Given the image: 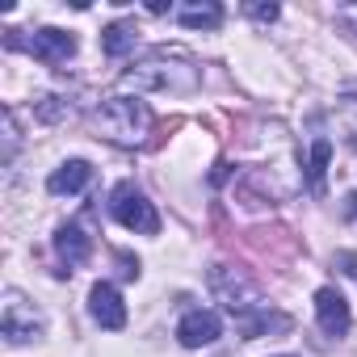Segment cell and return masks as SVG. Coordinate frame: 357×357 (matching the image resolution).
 Instances as JSON below:
<instances>
[{"instance_id": "cell-1", "label": "cell", "mask_w": 357, "mask_h": 357, "mask_svg": "<svg viewBox=\"0 0 357 357\" xmlns=\"http://www.w3.org/2000/svg\"><path fill=\"white\" fill-rule=\"evenodd\" d=\"M93 130L118 147H135L151 130V109L143 101H130V97H105L93 109Z\"/></svg>"}, {"instance_id": "cell-2", "label": "cell", "mask_w": 357, "mask_h": 357, "mask_svg": "<svg viewBox=\"0 0 357 357\" xmlns=\"http://www.w3.org/2000/svg\"><path fill=\"white\" fill-rule=\"evenodd\" d=\"M198 84V72L190 63H164V59H147L130 72H122V89L147 93V89H172V93H190Z\"/></svg>"}, {"instance_id": "cell-3", "label": "cell", "mask_w": 357, "mask_h": 357, "mask_svg": "<svg viewBox=\"0 0 357 357\" xmlns=\"http://www.w3.org/2000/svg\"><path fill=\"white\" fill-rule=\"evenodd\" d=\"M109 211H114V219H118L126 231H135V236H155V231H160V215H155V206L147 202V194H143L135 181H118V185H114Z\"/></svg>"}, {"instance_id": "cell-4", "label": "cell", "mask_w": 357, "mask_h": 357, "mask_svg": "<svg viewBox=\"0 0 357 357\" xmlns=\"http://www.w3.org/2000/svg\"><path fill=\"white\" fill-rule=\"evenodd\" d=\"M0 328H5V340L9 344H26V340H38L43 336V315L17 290H9L5 294V315H0Z\"/></svg>"}, {"instance_id": "cell-5", "label": "cell", "mask_w": 357, "mask_h": 357, "mask_svg": "<svg viewBox=\"0 0 357 357\" xmlns=\"http://www.w3.org/2000/svg\"><path fill=\"white\" fill-rule=\"evenodd\" d=\"M26 51H30L34 59H43V63L59 68V63H68V59L76 55V38H72L68 30H55V26H47V30H34V34H30Z\"/></svg>"}, {"instance_id": "cell-6", "label": "cell", "mask_w": 357, "mask_h": 357, "mask_svg": "<svg viewBox=\"0 0 357 357\" xmlns=\"http://www.w3.org/2000/svg\"><path fill=\"white\" fill-rule=\"evenodd\" d=\"M315 319H319V328L328 332V336H344L349 332V298L336 290V286H324V290H315Z\"/></svg>"}, {"instance_id": "cell-7", "label": "cell", "mask_w": 357, "mask_h": 357, "mask_svg": "<svg viewBox=\"0 0 357 357\" xmlns=\"http://www.w3.org/2000/svg\"><path fill=\"white\" fill-rule=\"evenodd\" d=\"M223 332V319L215 311H190L181 324H176V340L185 349H202V344H215Z\"/></svg>"}, {"instance_id": "cell-8", "label": "cell", "mask_w": 357, "mask_h": 357, "mask_svg": "<svg viewBox=\"0 0 357 357\" xmlns=\"http://www.w3.org/2000/svg\"><path fill=\"white\" fill-rule=\"evenodd\" d=\"M89 311H93V319H97L101 328H109V332H118V328L126 324V307H122V294H118L109 282H97V286L89 290Z\"/></svg>"}, {"instance_id": "cell-9", "label": "cell", "mask_w": 357, "mask_h": 357, "mask_svg": "<svg viewBox=\"0 0 357 357\" xmlns=\"http://www.w3.org/2000/svg\"><path fill=\"white\" fill-rule=\"evenodd\" d=\"M55 252H59V261H63L68 269H76V265H84V261L93 257V236H89L80 223H63V227L55 231Z\"/></svg>"}, {"instance_id": "cell-10", "label": "cell", "mask_w": 357, "mask_h": 357, "mask_svg": "<svg viewBox=\"0 0 357 357\" xmlns=\"http://www.w3.org/2000/svg\"><path fill=\"white\" fill-rule=\"evenodd\" d=\"M89 181H93V164H89V160H68V164H59V168L47 176V190H51L55 198H63V194H80Z\"/></svg>"}, {"instance_id": "cell-11", "label": "cell", "mask_w": 357, "mask_h": 357, "mask_svg": "<svg viewBox=\"0 0 357 357\" xmlns=\"http://www.w3.org/2000/svg\"><path fill=\"white\" fill-rule=\"evenodd\" d=\"M176 22H181L185 30H219L223 5H215V0H194V5H181Z\"/></svg>"}, {"instance_id": "cell-12", "label": "cell", "mask_w": 357, "mask_h": 357, "mask_svg": "<svg viewBox=\"0 0 357 357\" xmlns=\"http://www.w3.org/2000/svg\"><path fill=\"white\" fill-rule=\"evenodd\" d=\"M135 38H139L135 22H114V26L101 30V51H105L109 59H122L126 51H135Z\"/></svg>"}, {"instance_id": "cell-13", "label": "cell", "mask_w": 357, "mask_h": 357, "mask_svg": "<svg viewBox=\"0 0 357 357\" xmlns=\"http://www.w3.org/2000/svg\"><path fill=\"white\" fill-rule=\"evenodd\" d=\"M328 160H332V143H328V139H315V143H311V160H307V181H311V190H315V194L324 190Z\"/></svg>"}, {"instance_id": "cell-14", "label": "cell", "mask_w": 357, "mask_h": 357, "mask_svg": "<svg viewBox=\"0 0 357 357\" xmlns=\"http://www.w3.org/2000/svg\"><path fill=\"white\" fill-rule=\"evenodd\" d=\"M244 13L252 22H278V5H244Z\"/></svg>"}, {"instance_id": "cell-15", "label": "cell", "mask_w": 357, "mask_h": 357, "mask_svg": "<svg viewBox=\"0 0 357 357\" xmlns=\"http://www.w3.org/2000/svg\"><path fill=\"white\" fill-rule=\"evenodd\" d=\"M118 265H122V278H139V261H135V257L118 252Z\"/></svg>"}]
</instances>
